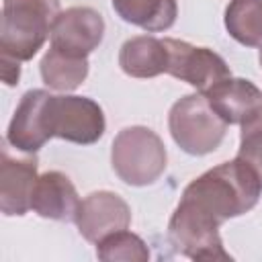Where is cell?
Segmentation results:
<instances>
[{
	"mask_svg": "<svg viewBox=\"0 0 262 262\" xmlns=\"http://www.w3.org/2000/svg\"><path fill=\"white\" fill-rule=\"evenodd\" d=\"M260 194L262 180L258 172L242 158H235L194 178L182 190L180 201L223 223L254 209Z\"/></svg>",
	"mask_w": 262,
	"mask_h": 262,
	"instance_id": "cell-1",
	"label": "cell"
},
{
	"mask_svg": "<svg viewBox=\"0 0 262 262\" xmlns=\"http://www.w3.org/2000/svg\"><path fill=\"white\" fill-rule=\"evenodd\" d=\"M59 0H4L0 55L29 61L51 35V25L59 14Z\"/></svg>",
	"mask_w": 262,
	"mask_h": 262,
	"instance_id": "cell-2",
	"label": "cell"
},
{
	"mask_svg": "<svg viewBox=\"0 0 262 262\" xmlns=\"http://www.w3.org/2000/svg\"><path fill=\"white\" fill-rule=\"evenodd\" d=\"M115 174L129 186L154 184L166 170L168 154L160 135L143 125L125 127L111 145Z\"/></svg>",
	"mask_w": 262,
	"mask_h": 262,
	"instance_id": "cell-3",
	"label": "cell"
},
{
	"mask_svg": "<svg viewBox=\"0 0 262 262\" xmlns=\"http://www.w3.org/2000/svg\"><path fill=\"white\" fill-rule=\"evenodd\" d=\"M168 129L182 151L190 156H207L221 145L227 123L211 108L205 94L194 92L172 104L168 113Z\"/></svg>",
	"mask_w": 262,
	"mask_h": 262,
	"instance_id": "cell-4",
	"label": "cell"
},
{
	"mask_svg": "<svg viewBox=\"0 0 262 262\" xmlns=\"http://www.w3.org/2000/svg\"><path fill=\"white\" fill-rule=\"evenodd\" d=\"M45 127L49 137L90 145L102 137L106 121L100 104L88 96L49 94L45 102Z\"/></svg>",
	"mask_w": 262,
	"mask_h": 262,
	"instance_id": "cell-5",
	"label": "cell"
},
{
	"mask_svg": "<svg viewBox=\"0 0 262 262\" xmlns=\"http://www.w3.org/2000/svg\"><path fill=\"white\" fill-rule=\"evenodd\" d=\"M219 227L221 223L180 201L168 223V239L182 256L192 260H231L223 248Z\"/></svg>",
	"mask_w": 262,
	"mask_h": 262,
	"instance_id": "cell-6",
	"label": "cell"
},
{
	"mask_svg": "<svg viewBox=\"0 0 262 262\" xmlns=\"http://www.w3.org/2000/svg\"><path fill=\"white\" fill-rule=\"evenodd\" d=\"M168 47V70L166 74L190 84L196 92L205 94L215 84L231 76L225 59L209 47H196L180 39H164Z\"/></svg>",
	"mask_w": 262,
	"mask_h": 262,
	"instance_id": "cell-7",
	"label": "cell"
},
{
	"mask_svg": "<svg viewBox=\"0 0 262 262\" xmlns=\"http://www.w3.org/2000/svg\"><path fill=\"white\" fill-rule=\"evenodd\" d=\"M51 47L72 55L86 57L102 43L104 18L90 6H72L61 10L51 25Z\"/></svg>",
	"mask_w": 262,
	"mask_h": 262,
	"instance_id": "cell-8",
	"label": "cell"
},
{
	"mask_svg": "<svg viewBox=\"0 0 262 262\" xmlns=\"http://www.w3.org/2000/svg\"><path fill=\"white\" fill-rule=\"evenodd\" d=\"M74 221L86 242L98 244L108 233L127 229L131 225V207L117 192L96 190L82 199Z\"/></svg>",
	"mask_w": 262,
	"mask_h": 262,
	"instance_id": "cell-9",
	"label": "cell"
},
{
	"mask_svg": "<svg viewBox=\"0 0 262 262\" xmlns=\"http://www.w3.org/2000/svg\"><path fill=\"white\" fill-rule=\"evenodd\" d=\"M47 98H49V92L41 88H35L23 94L6 131V141L18 151L35 154L51 139L45 127Z\"/></svg>",
	"mask_w": 262,
	"mask_h": 262,
	"instance_id": "cell-10",
	"label": "cell"
},
{
	"mask_svg": "<svg viewBox=\"0 0 262 262\" xmlns=\"http://www.w3.org/2000/svg\"><path fill=\"white\" fill-rule=\"evenodd\" d=\"M37 160L12 158L8 149H2L0 162V211L6 217L25 215L31 209L33 192L37 184Z\"/></svg>",
	"mask_w": 262,
	"mask_h": 262,
	"instance_id": "cell-11",
	"label": "cell"
},
{
	"mask_svg": "<svg viewBox=\"0 0 262 262\" xmlns=\"http://www.w3.org/2000/svg\"><path fill=\"white\" fill-rule=\"evenodd\" d=\"M211 108L227 123L242 125L246 119L262 111V90L244 78H225L205 92Z\"/></svg>",
	"mask_w": 262,
	"mask_h": 262,
	"instance_id": "cell-12",
	"label": "cell"
},
{
	"mask_svg": "<svg viewBox=\"0 0 262 262\" xmlns=\"http://www.w3.org/2000/svg\"><path fill=\"white\" fill-rule=\"evenodd\" d=\"M80 203L82 201L74 182L63 172L51 170L37 178L31 209L39 217L53 221H74Z\"/></svg>",
	"mask_w": 262,
	"mask_h": 262,
	"instance_id": "cell-13",
	"label": "cell"
},
{
	"mask_svg": "<svg viewBox=\"0 0 262 262\" xmlns=\"http://www.w3.org/2000/svg\"><path fill=\"white\" fill-rule=\"evenodd\" d=\"M119 66L131 78H156L168 70V47L151 35L131 37L119 51Z\"/></svg>",
	"mask_w": 262,
	"mask_h": 262,
	"instance_id": "cell-14",
	"label": "cell"
},
{
	"mask_svg": "<svg viewBox=\"0 0 262 262\" xmlns=\"http://www.w3.org/2000/svg\"><path fill=\"white\" fill-rule=\"evenodd\" d=\"M115 12L147 33L168 31L178 16L176 0H113Z\"/></svg>",
	"mask_w": 262,
	"mask_h": 262,
	"instance_id": "cell-15",
	"label": "cell"
},
{
	"mask_svg": "<svg viewBox=\"0 0 262 262\" xmlns=\"http://www.w3.org/2000/svg\"><path fill=\"white\" fill-rule=\"evenodd\" d=\"M88 76V59L72 57L49 45L47 53L41 59V78L43 82L61 92L76 90Z\"/></svg>",
	"mask_w": 262,
	"mask_h": 262,
	"instance_id": "cell-16",
	"label": "cell"
},
{
	"mask_svg": "<svg viewBox=\"0 0 262 262\" xmlns=\"http://www.w3.org/2000/svg\"><path fill=\"white\" fill-rule=\"evenodd\" d=\"M223 20L237 43L246 47L262 45V0H229Z\"/></svg>",
	"mask_w": 262,
	"mask_h": 262,
	"instance_id": "cell-17",
	"label": "cell"
},
{
	"mask_svg": "<svg viewBox=\"0 0 262 262\" xmlns=\"http://www.w3.org/2000/svg\"><path fill=\"white\" fill-rule=\"evenodd\" d=\"M96 256L104 262H147L149 260V250L145 242L127 229L108 233L96 244Z\"/></svg>",
	"mask_w": 262,
	"mask_h": 262,
	"instance_id": "cell-18",
	"label": "cell"
},
{
	"mask_svg": "<svg viewBox=\"0 0 262 262\" xmlns=\"http://www.w3.org/2000/svg\"><path fill=\"white\" fill-rule=\"evenodd\" d=\"M237 158L250 164L262 180V111L242 123Z\"/></svg>",
	"mask_w": 262,
	"mask_h": 262,
	"instance_id": "cell-19",
	"label": "cell"
},
{
	"mask_svg": "<svg viewBox=\"0 0 262 262\" xmlns=\"http://www.w3.org/2000/svg\"><path fill=\"white\" fill-rule=\"evenodd\" d=\"M0 66H2V82L6 86H16L20 78V61L8 55H0Z\"/></svg>",
	"mask_w": 262,
	"mask_h": 262,
	"instance_id": "cell-20",
	"label": "cell"
},
{
	"mask_svg": "<svg viewBox=\"0 0 262 262\" xmlns=\"http://www.w3.org/2000/svg\"><path fill=\"white\" fill-rule=\"evenodd\" d=\"M258 59H260V66H262V45H260V53H258Z\"/></svg>",
	"mask_w": 262,
	"mask_h": 262,
	"instance_id": "cell-21",
	"label": "cell"
}]
</instances>
